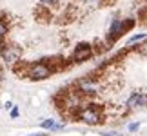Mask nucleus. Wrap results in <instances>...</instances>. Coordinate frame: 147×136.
I'll list each match as a JSON object with an SVG mask.
<instances>
[{"label":"nucleus","instance_id":"13","mask_svg":"<svg viewBox=\"0 0 147 136\" xmlns=\"http://www.w3.org/2000/svg\"><path fill=\"white\" fill-rule=\"evenodd\" d=\"M138 127H140V123H131V125H129V131L134 133V131H138Z\"/></svg>","mask_w":147,"mask_h":136},{"label":"nucleus","instance_id":"11","mask_svg":"<svg viewBox=\"0 0 147 136\" xmlns=\"http://www.w3.org/2000/svg\"><path fill=\"white\" fill-rule=\"evenodd\" d=\"M138 53L144 55V56H147V40H145L142 45H138Z\"/></svg>","mask_w":147,"mask_h":136},{"label":"nucleus","instance_id":"1","mask_svg":"<svg viewBox=\"0 0 147 136\" xmlns=\"http://www.w3.org/2000/svg\"><path fill=\"white\" fill-rule=\"evenodd\" d=\"M53 69H51L49 65L46 64H33L29 67V71H27V76L31 78V80H44V78H47Z\"/></svg>","mask_w":147,"mask_h":136},{"label":"nucleus","instance_id":"10","mask_svg":"<svg viewBox=\"0 0 147 136\" xmlns=\"http://www.w3.org/2000/svg\"><path fill=\"white\" fill-rule=\"evenodd\" d=\"M133 26H134V20H133V18H129V20H123V33H125V31H129Z\"/></svg>","mask_w":147,"mask_h":136},{"label":"nucleus","instance_id":"3","mask_svg":"<svg viewBox=\"0 0 147 136\" xmlns=\"http://www.w3.org/2000/svg\"><path fill=\"white\" fill-rule=\"evenodd\" d=\"M93 56V47L89 44H78L75 53H73V60L75 62H86Z\"/></svg>","mask_w":147,"mask_h":136},{"label":"nucleus","instance_id":"7","mask_svg":"<svg viewBox=\"0 0 147 136\" xmlns=\"http://www.w3.org/2000/svg\"><path fill=\"white\" fill-rule=\"evenodd\" d=\"M127 107H147V94L134 93L127 100Z\"/></svg>","mask_w":147,"mask_h":136},{"label":"nucleus","instance_id":"6","mask_svg":"<svg viewBox=\"0 0 147 136\" xmlns=\"http://www.w3.org/2000/svg\"><path fill=\"white\" fill-rule=\"evenodd\" d=\"M78 91L84 94L96 93V82L91 80V78H82V80H78Z\"/></svg>","mask_w":147,"mask_h":136},{"label":"nucleus","instance_id":"4","mask_svg":"<svg viewBox=\"0 0 147 136\" xmlns=\"http://www.w3.org/2000/svg\"><path fill=\"white\" fill-rule=\"evenodd\" d=\"M20 55H22V51L16 45H4L2 47V58L5 62H9V64H15L20 58Z\"/></svg>","mask_w":147,"mask_h":136},{"label":"nucleus","instance_id":"9","mask_svg":"<svg viewBox=\"0 0 147 136\" xmlns=\"http://www.w3.org/2000/svg\"><path fill=\"white\" fill-rule=\"evenodd\" d=\"M140 40H147V36L144 35V33H138V35H134V36H131L127 40V44L131 45V44H134V42H140Z\"/></svg>","mask_w":147,"mask_h":136},{"label":"nucleus","instance_id":"15","mask_svg":"<svg viewBox=\"0 0 147 136\" xmlns=\"http://www.w3.org/2000/svg\"><path fill=\"white\" fill-rule=\"evenodd\" d=\"M102 136H122V134H118V133L113 131V133H102Z\"/></svg>","mask_w":147,"mask_h":136},{"label":"nucleus","instance_id":"12","mask_svg":"<svg viewBox=\"0 0 147 136\" xmlns=\"http://www.w3.org/2000/svg\"><path fill=\"white\" fill-rule=\"evenodd\" d=\"M5 33H7V27H5L2 22H0V40H2V38L5 36Z\"/></svg>","mask_w":147,"mask_h":136},{"label":"nucleus","instance_id":"17","mask_svg":"<svg viewBox=\"0 0 147 136\" xmlns=\"http://www.w3.org/2000/svg\"><path fill=\"white\" fill-rule=\"evenodd\" d=\"M29 136H46V134H40V133H38V134H29Z\"/></svg>","mask_w":147,"mask_h":136},{"label":"nucleus","instance_id":"2","mask_svg":"<svg viewBox=\"0 0 147 136\" xmlns=\"http://www.w3.org/2000/svg\"><path fill=\"white\" fill-rule=\"evenodd\" d=\"M80 120L89 123V125H94L102 120V112H100V107H94V105H89L86 107L82 112H80Z\"/></svg>","mask_w":147,"mask_h":136},{"label":"nucleus","instance_id":"8","mask_svg":"<svg viewBox=\"0 0 147 136\" xmlns=\"http://www.w3.org/2000/svg\"><path fill=\"white\" fill-rule=\"evenodd\" d=\"M42 127L44 129H62V125H58L55 120H44L42 122Z\"/></svg>","mask_w":147,"mask_h":136},{"label":"nucleus","instance_id":"5","mask_svg":"<svg viewBox=\"0 0 147 136\" xmlns=\"http://www.w3.org/2000/svg\"><path fill=\"white\" fill-rule=\"evenodd\" d=\"M122 35H123V20L115 18V20H113V24H111L109 35H107V42L113 44V42H115L118 36H122Z\"/></svg>","mask_w":147,"mask_h":136},{"label":"nucleus","instance_id":"16","mask_svg":"<svg viewBox=\"0 0 147 136\" xmlns=\"http://www.w3.org/2000/svg\"><path fill=\"white\" fill-rule=\"evenodd\" d=\"M40 2H42V4H51L53 0H40Z\"/></svg>","mask_w":147,"mask_h":136},{"label":"nucleus","instance_id":"14","mask_svg":"<svg viewBox=\"0 0 147 136\" xmlns=\"http://www.w3.org/2000/svg\"><path fill=\"white\" fill-rule=\"evenodd\" d=\"M18 116V107H15L13 111H11V118H16Z\"/></svg>","mask_w":147,"mask_h":136}]
</instances>
